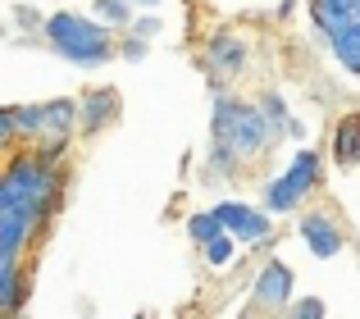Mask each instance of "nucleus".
Returning a JSON list of instances; mask_svg holds the SVG:
<instances>
[{"mask_svg": "<svg viewBox=\"0 0 360 319\" xmlns=\"http://www.w3.org/2000/svg\"><path fill=\"white\" fill-rule=\"evenodd\" d=\"M55 192V169L46 155H18L0 183V260H18L23 242L37 233Z\"/></svg>", "mask_w": 360, "mask_h": 319, "instance_id": "nucleus-1", "label": "nucleus"}, {"mask_svg": "<svg viewBox=\"0 0 360 319\" xmlns=\"http://www.w3.org/2000/svg\"><path fill=\"white\" fill-rule=\"evenodd\" d=\"M210 128H214V142H229L242 160L260 155L264 146L274 142L269 110H260V105H238L233 96H219V100H214Z\"/></svg>", "mask_w": 360, "mask_h": 319, "instance_id": "nucleus-2", "label": "nucleus"}, {"mask_svg": "<svg viewBox=\"0 0 360 319\" xmlns=\"http://www.w3.org/2000/svg\"><path fill=\"white\" fill-rule=\"evenodd\" d=\"M46 37H51V46L73 64H105L110 55H115V41H110L105 27L91 23V18H78V14L46 18Z\"/></svg>", "mask_w": 360, "mask_h": 319, "instance_id": "nucleus-3", "label": "nucleus"}, {"mask_svg": "<svg viewBox=\"0 0 360 319\" xmlns=\"http://www.w3.org/2000/svg\"><path fill=\"white\" fill-rule=\"evenodd\" d=\"M315 183H319V155L315 151H297L288 174H283L278 183H269V210H278V214L297 210L301 196H306Z\"/></svg>", "mask_w": 360, "mask_h": 319, "instance_id": "nucleus-4", "label": "nucleus"}, {"mask_svg": "<svg viewBox=\"0 0 360 319\" xmlns=\"http://www.w3.org/2000/svg\"><path fill=\"white\" fill-rule=\"evenodd\" d=\"M73 119H78V105H73V100H51V105H46V124H41V155L46 160H55L64 151V142H69V133H73Z\"/></svg>", "mask_w": 360, "mask_h": 319, "instance_id": "nucleus-5", "label": "nucleus"}, {"mask_svg": "<svg viewBox=\"0 0 360 319\" xmlns=\"http://www.w3.org/2000/svg\"><path fill=\"white\" fill-rule=\"evenodd\" d=\"M301 237L310 242V251L315 256H338L342 251V228H338L333 219H328L324 210H310V214H301Z\"/></svg>", "mask_w": 360, "mask_h": 319, "instance_id": "nucleus-6", "label": "nucleus"}, {"mask_svg": "<svg viewBox=\"0 0 360 319\" xmlns=\"http://www.w3.org/2000/svg\"><path fill=\"white\" fill-rule=\"evenodd\" d=\"M219 219H224V228H233L246 242H264V237H269V219H264V214H255L251 205L229 201V205H219Z\"/></svg>", "mask_w": 360, "mask_h": 319, "instance_id": "nucleus-7", "label": "nucleus"}, {"mask_svg": "<svg viewBox=\"0 0 360 319\" xmlns=\"http://www.w3.org/2000/svg\"><path fill=\"white\" fill-rule=\"evenodd\" d=\"M288 297H292V269L283 265V260H269V265L260 269V278H255V301L283 306Z\"/></svg>", "mask_w": 360, "mask_h": 319, "instance_id": "nucleus-8", "label": "nucleus"}, {"mask_svg": "<svg viewBox=\"0 0 360 319\" xmlns=\"http://www.w3.org/2000/svg\"><path fill=\"white\" fill-rule=\"evenodd\" d=\"M210 64H214L219 73H229V78H233V73L246 69V46H242L233 32H214V37H210Z\"/></svg>", "mask_w": 360, "mask_h": 319, "instance_id": "nucleus-9", "label": "nucleus"}, {"mask_svg": "<svg viewBox=\"0 0 360 319\" xmlns=\"http://www.w3.org/2000/svg\"><path fill=\"white\" fill-rule=\"evenodd\" d=\"M328 41H333L338 60L352 73H360V23H347V27H338V32H328Z\"/></svg>", "mask_w": 360, "mask_h": 319, "instance_id": "nucleus-10", "label": "nucleus"}, {"mask_svg": "<svg viewBox=\"0 0 360 319\" xmlns=\"http://www.w3.org/2000/svg\"><path fill=\"white\" fill-rule=\"evenodd\" d=\"M315 18H319L324 32H338V27H347V23H360V0H333V5L315 9Z\"/></svg>", "mask_w": 360, "mask_h": 319, "instance_id": "nucleus-11", "label": "nucleus"}, {"mask_svg": "<svg viewBox=\"0 0 360 319\" xmlns=\"http://www.w3.org/2000/svg\"><path fill=\"white\" fill-rule=\"evenodd\" d=\"M360 160V115H347L338 124V164H356Z\"/></svg>", "mask_w": 360, "mask_h": 319, "instance_id": "nucleus-12", "label": "nucleus"}, {"mask_svg": "<svg viewBox=\"0 0 360 319\" xmlns=\"http://www.w3.org/2000/svg\"><path fill=\"white\" fill-rule=\"evenodd\" d=\"M115 105H119L115 91H91V96H87V110H82V124H87V133H96L105 119H115Z\"/></svg>", "mask_w": 360, "mask_h": 319, "instance_id": "nucleus-13", "label": "nucleus"}, {"mask_svg": "<svg viewBox=\"0 0 360 319\" xmlns=\"http://www.w3.org/2000/svg\"><path fill=\"white\" fill-rule=\"evenodd\" d=\"M219 233H224V219H219V210H210V214H196V219H192V237L201 242V247H205L210 237H219Z\"/></svg>", "mask_w": 360, "mask_h": 319, "instance_id": "nucleus-14", "label": "nucleus"}, {"mask_svg": "<svg viewBox=\"0 0 360 319\" xmlns=\"http://www.w3.org/2000/svg\"><path fill=\"white\" fill-rule=\"evenodd\" d=\"M14 115H18V128H23V133H41L46 105H14Z\"/></svg>", "mask_w": 360, "mask_h": 319, "instance_id": "nucleus-15", "label": "nucleus"}, {"mask_svg": "<svg viewBox=\"0 0 360 319\" xmlns=\"http://www.w3.org/2000/svg\"><path fill=\"white\" fill-rule=\"evenodd\" d=\"M205 260H210V265H229V260H233V242H229V233H219V237L205 242Z\"/></svg>", "mask_w": 360, "mask_h": 319, "instance_id": "nucleus-16", "label": "nucleus"}, {"mask_svg": "<svg viewBox=\"0 0 360 319\" xmlns=\"http://www.w3.org/2000/svg\"><path fill=\"white\" fill-rule=\"evenodd\" d=\"M96 14L110 18V23H128V5L123 0H96Z\"/></svg>", "mask_w": 360, "mask_h": 319, "instance_id": "nucleus-17", "label": "nucleus"}, {"mask_svg": "<svg viewBox=\"0 0 360 319\" xmlns=\"http://www.w3.org/2000/svg\"><path fill=\"white\" fill-rule=\"evenodd\" d=\"M14 133H18V115H14V105H9V110H0V137L14 142Z\"/></svg>", "mask_w": 360, "mask_h": 319, "instance_id": "nucleus-18", "label": "nucleus"}, {"mask_svg": "<svg viewBox=\"0 0 360 319\" xmlns=\"http://www.w3.org/2000/svg\"><path fill=\"white\" fill-rule=\"evenodd\" d=\"M292 315H306V319H319L324 315V301H315V297H306V301L292 306Z\"/></svg>", "mask_w": 360, "mask_h": 319, "instance_id": "nucleus-19", "label": "nucleus"}, {"mask_svg": "<svg viewBox=\"0 0 360 319\" xmlns=\"http://www.w3.org/2000/svg\"><path fill=\"white\" fill-rule=\"evenodd\" d=\"M123 55H128V60H141V55H146V37H132V41H123Z\"/></svg>", "mask_w": 360, "mask_h": 319, "instance_id": "nucleus-20", "label": "nucleus"}, {"mask_svg": "<svg viewBox=\"0 0 360 319\" xmlns=\"http://www.w3.org/2000/svg\"><path fill=\"white\" fill-rule=\"evenodd\" d=\"M132 32H141V37H150V32H160V23H155V18H141V23H137V27H132Z\"/></svg>", "mask_w": 360, "mask_h": 319, "instance_id": "nucleus-21", "label": "nucleus"}, {"mask_svg": "<svg viewBox=\"0 0 360 319\" xmlns=\"http://www.w3.org/2000/svg\"><path fill=\"white\" fill-rule=\"evenodd\" d=\"M137 5H160V0H137Z\"/></svg>", "mask_w": 360, "mask_h": 319, "instance_id": "nucleus-22", "label": "nucleus"}]
</instances>
